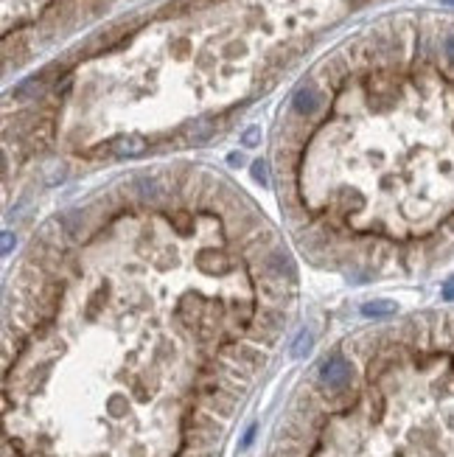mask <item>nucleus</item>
I'll list each match as a JSON object with an SVG mask.
<instances>
[{
  "instance_id": "obj_1",
  "label": "nucleus",
  "mask_w": 454,
  "mask_h": 457,
  "mask_svg": "<svg viewBox=\"0 0 454 457\" xmlns=\"http://www.w3.org/2000/svg\"><path fill=\"white\" fill-rule=\"evenodd\" d=\"M351 376H353V368H351V362L342 359V356H331V359L320 368V379H323V384H325L328 390L345 387V384L351 382Z\"/></svg>"
},
{
  "instance_id": "obj_4",
  "label": "nucleus",
  "mask_w": 454,
  "mask_h": 457,
  "mask_svg": "<svg viewBox=\"0 0 454 457\" xmlns=\"http://www.w3.org/2000/svg\"><path fill=\"white\" fill-rule=\"evenodd\" d=\"M362 312H365L367 317H387V314L395 312V303H390V300H376V303L362 306Z\"/></svg>"
},
{
  "instance_id": "obj_5",
  "label": "nucleus",
  "mask_w": 454,
  "mask_h": 457,
  "mask_svg": "<svg viewBox=\"0 0 454 457\" xmlns=\"http://www.w3.org/2000/svg\"><path fill=\"white\" fill-rule=\"evenodd\" d=\"M309 348H312V337H309V334L303 331V334L298 337V342L292 345V354H295V356H303V354H306Z\"/></svg>"
},
{
  "instance_id": "obj_2",
  "label": "nucleus",
  "mask_w": 454,
  "mask_h": 457,
  "mask_svg": "<svg viewBox=\"0 0 454 457\" xmlns=\"http://www.w3.org/2000/svg\"><path fill=\"white\" fill-rule=\"evenodd\" d=\"M317 93H314V87H300L298 93H295V99H292V110L298 113V115H312L314 110H317Z\"/></svg>"
},
{
  "instance_id": "obj_8",
  "label": "nucleus",
  "mask_w": 454,
  "mask_h": 457,
  "mask_svg": "<svg viewBox=\"0 0 454 457\" xmlns=\"http://www.w3.org/2000/svg\"><path fill=\"white\" fill-rule=\"evenodd\" d=\"M443 300L454 303V278H451V281H446V286H443Z\"/></svg>"
},
{
  "instance_id": "obj_3",
  "label": "nucleus",
  "mask_w": 454,
  "mask_h": 457,
  "mask_svg": "<svg viewBox=\"0 0 454 457\" xmlns=\"http://www.w3.org/2000/svg\"><path fill=\"white\" fill-rule=\"evenodd\" d=\"M146 149V143H143V138H135V135H129V138H121V140H115L112 143V152L115 154H126V157H132V154H140Z\"/></svg>"
},
{
  "instance_id": "obj_9",
  "label": "nucleus",
  "mask_w": 454,
  "mask_h": 457,
  "mask_svg": "<svg viewBox=\"0 0 454 457\" xmlns=\"http://www.w3.org/2000/svg\"><path fill=\"white\" fill-rule=\"evenodd\" d=\"M446 54H448V59H454V34L446 37Z\"/></svg>"
},
{
  "instance_id": "obj_7",
  "label": "nucleus",
  "mask_w": 454,
  "mask_h": 457,
  "mask_svg": "<svg viewBox=\"0 0 454 457\" xmlns=\"http://www.w3.org/2000/svg\"><path fill=\"white\" fill-rule=\"evenodd\" d=\"M258 138H261V129H258V126L247 129V132H244V146H256V143H258Z\"/></svg>"
},
{
  "instance_id": "obj_10",
  "label": "nucleus",
  "mask_w": 454,
  "mask_h": 457,
  "mask_svg": "<svg viewBox=\"0 0 454 457\" xmlns=\"http://www.w3.org/2000/svg\"><path fill=\"white\" fill-rule=\"evenodd\" d=\"M440 3H446V6H454V0H440Z\"/></svg>"
},
{
  "instance_id": "obj_6",
  "label": "nucleus",
  "mask_w": 454,
  "mask_h": 457,
  "mask_svg": "<svg viewBox=\"0 0 454 457\" xmlns=\"http://www.w3.org/2000/svg\"><path fill=\"white\" fill-rule=\"evenodd\" d=\"M253 177L261 182V185H270V177H267V163H253Z\"/></svg>"
}]
</instances>
